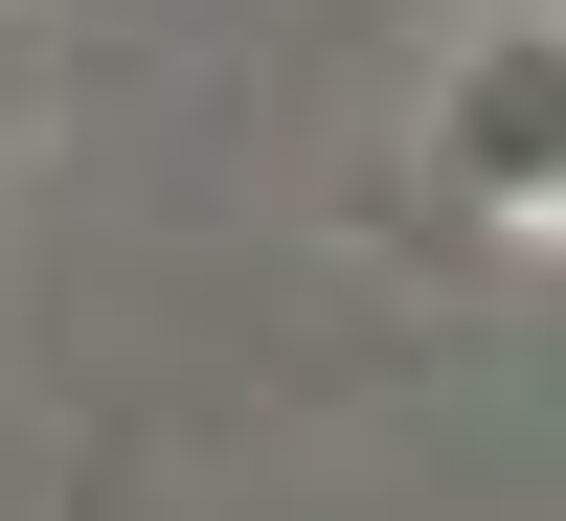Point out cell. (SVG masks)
Segmentation results:
<instances>
[{
	"label": "cell",
	"mask_w": 566,
	"mask_h": 521,
	"mask_svg": "<svg viewBox=\"0 0 566 521\" xmlns=\"http://www.w3.org/2000/svg\"><path fill=\"white\" fill-rule=\"evenodd\" d=\"M431 159L476 181L499 227H566V23H499L476 69L431 91Z\"/></svg>",
	"instance_id": "obj_1"
}]
</instances>
